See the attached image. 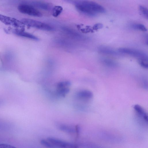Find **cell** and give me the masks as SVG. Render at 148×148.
<instances>
[{"label":"cell","mask_w":148,"mask_h":148,"mask_svg":"<svg viewBox=\"0 0 148 148\" xmlns=\"http://www.w3.org/2000/svg\"><path fill=\"white\" fill-rule=\"evenodd\" d=\"M139 63L140 65L143 68L147 69L148 63L147 59H143L138 60Z\"/></svg>","instance_id":"19"},{"label":"cell","mask_w":148,"mask_h":148,"mask_svg":"<svg viewBox=\"0 0 148 148\" xmlns=\"http://www.w3.org/2000/svg\"><path fill=\"white\" fill-rule=\"evenodd\" d=\"M119 53L127 54L136 57L138 60L148 59V56L147 53L141 50L130 48L122 47L118 49Z\"/></svg>","instance_id":"4"},{"label":"cell","mask_w":148,"mask_h":148,"mask_svg":"<svg viewBox=\"0 0 148 148\" xmlns=\"http://www.w3.org/2000/svg\"><path fill=\"white\" fill-rule=\"evenodd\" d=\"M135 112L140 117L145 121H147V115L143 108L139 105H135L133 107Z\"/></svg>","instance_id":"10"},{"label":"cell","mask_w":148,"mask_h":148,"mask_svg":"<svg viewBox=\"0 0 148 148\" xmlns=\"http://www.w3.org/2000/svg\"><path fill=\"white\" fill-rule=\"evenodd\" d=\"M47 140L57 148H79L76 144L54 138L49 137Z\"/></svg>","instance_id":"5"},{"label":"cell","mask_w":148,"mask_h":148,"mask_svg":"<svg viewBox=\"0 0 148 148\" xmlns=\"http://www.w3.org/2000/svg\"><path fill=\"white\" fill-rule=\"evenodd\" d=\"M71 83L65 81L59 82L57 85L56 93L58 96L64 97L69 92Z\"/></svg>","instance_id":"6"},{"label":"cell","mask_w":148,"mask_h":148,"mask_svg":"<svg viewBox=\"0 0 148 148\" xmlns=\"http://www.w3.org/2000/svg\"><path fill=\"white\" fill-rule=\"evenodd\" d=\"M76 96L78 99L86 101L91 99L93 96V94L90 91L84 90L78 92Z\"/></svg>","instance_id":"9"},{"label":"cell","mask_w":148,"mask_h":148,"mask_svg":"<svg viewBox=\"0 0 148 148\" xmlns=\"http://www.w3.org/2000/svg\"><path fill=\"white\" fill-rule=\"evenodd\" d=\"M98 51L101 53L110 55H116L117 51L107 46H101L98 48Z\"/></svg>","instance_id":"12"},{"label":"cell","mask_w":148,"mask_h":148,"mask_svg":"<svg viewBox=\"0 0 148 148\" xmlns=\"http://www.w3.org/2000/svg\"><path fill=\"white\" fill-rule=\"evenodd\" d=\"M0 148H17L13 146L5 144H0Z\"/></svg>","instance_id":"21"},{"label":"cell","mask_w":148,"mask_h":148,"mask_svg":"<svg viewBox=\"0 0 148 148\" xmlns=\"http://www.w3.org/2000/svg\"><path fill=\"white\" fill-rule=\"evenodd\" d=\"M13 32L14 34L19 36L25 37L36 41L39 40L38 38L36 36L28 32H24L23 30L16 29L14 30Z\"/></svg>","instance_id":"11"},{"label":"cell","mask_w":148,"mask_h":148,"mask_svg":"<svg viewBox=\"0 0 148 148\" xmlns=\"http://www.w3.org/2000/svg\"><path fill=\"white\" fill-rule=\"evenodd\" d=\"M145 43L147 45L148 44V36L147 35H146L145 36Z\"/></svg>","instance_id":"23"},{"label":"cell","mask_w":148,"mask_h":148,"mask_svg":"<svg viewBox=\"0 0 148 148\" xmlns=\"http://www.w3.org/2000/svg\"><path fill=\"white\" fill-rule=\"evenodd\" d=\"M35 8L40 9L46 11H49L51 10V6L50 3L41 1H32L27 3Z\"/></svg>","instance_id":"8"},{"label":"cell","mask_w":148,"mask_h":148,"mask_svg":"<svg viewBox=\"0 0 148 148\" xmlns=\"http://www.w3.org/2000/svg\"><path fill=\"white\" fill-rule=\"evenodd\" d=\"M0 21L6 25H12L17 28H24L23 23L14 18L0 14Z\"/></svg>","instance_id":"7"},{"label":"cell","mask_w":148,"mask_h":148,"mask_svg":"<svg viewBox=\"0 0 148 148\" xmlns=\"http://www.w3.org/2000/svg\"><path fill=\"white\" fill-rule=\"evenodd\" d=\"M21 21L24 25L46 31H53L54 28L50 25L42 22L28 18H23Z\"/></svg>","instance_id":"2"},{"label":"cell","mask_w":148,"mask_h":148,"mask_svg":"<svg viewBox=\"0 0 148 148\" xmlns=\"http://www.w3.org/2000/svg\"><path fill=\"white\" fill-rule=\"evenodd\" d=\"M75 132L77 133V134H78L79 131V126L76 125L75 128Z\"/></svg>","instance_id":"22"},{"label":"cell","mask_w":148,"mask_h":148,"mask_svg":"<svg viewBox=\"0 0 148 148\" xmlns=\"http://www.w3.org/2000/svg\"><path fill=\"white\" fill-rule=\"evenodd\" d=\"M103 27V25L101 23L95 24L93 27V29L94 30H97L102 28Z\"/></svg>","instance_id":"20"},{"label":"cell","mask_w":148,"mask_h":148,"mask_svg":"<svg viewBox=\"0 0 148 148\" xmlns=\"http://www.w3.org/2000/svg\"><path fill=\"white\" fill-rule=\"evenodd\" d=\"M139 10L141 14L145 18H148V10L147 8L143 6L140 5L139 7Z\"/></svg>","instance_id":"18"},{"label":"cell","mask_w":148,"mask_h":148,"mask_svg":"<svg viewBox=\"0 0 148 148\" xmlns=\"http://www.w3.org/2000/svg\"><path fill=\"white\" fill-rule=\"evenodd\" d=\"M102 63L106 66L110 67H115L117 66V63L114 61L108 58L102 59Z\"/></svg>","instance_id":"14"},{"label":"cell","mask_w":148,"mask_h":148,"mask_svg":"<svg viewBox=\"0 0 148 148\" xmlns=\"http://www.w3.org/2000/svg\"><path fill=\"white\" fill-rule=\"evenodd\" d=\"M132 28L136 30H138L143 32H146L147 30L146 27L143 25L141 23H136L133 24Z\"/></svg>","instance_id":"17"},{"label":"cell","mask_w":148,"mask_h":148,"mask_svg":"<svg viewBox=\"0 0 148 148\" xmlns=\"http://www.w3.org/2000/svg\"><path fill=\"white\" fill-rule=\"evenodd\" d=\"M18 9L21 13L31 16L40 17L42 15V13L37 9L27 3L20 4Z\"/></svg>","instance_id":"3"},{"label":"cell","mask_w":148,"mask_h":148,"mask_svg":"<svg viewBox=\"0 0 148 148\" xmlns=\"http://www.w3.org/2000/svg\"><path fill=\"white\" fill-rule=\"evenodd\" d=\"M63 8L60 6H56L52 10V14L53 16L57 17L59 16L62 13Z\"/></svg>","instance_id":"15"},{"label":"cell","mask_w":148,"mask_h":148,"mask_svg":"<svg viewBox=\"0 0 148 148\" xmlns=\"http://www.w3.org/2000/svg\"><path fill=\"white\" fill-rule=\"evenodd\" d=\"M40 143L42 145L47 148H57L47 139H42L40 140Z\"/></svg>","instance_id":"16"},{"label":"cell","mask_w":148,"mask_h":148,"mask_svg":"<svg viewBox=\"0 0 148 148\" xmlns=\"http://www.w3.org/2000/svg\"><path fill=\"white\" fill-rule=\"evenodd\" d=\"M61 130L69 134H73L75 132V128L65 124H61L58 126Z\"/></svg>","instance_id":"13"},{"label":"cell","mask_w":148,"mask_h":148,"mask_svg":"<svg viewBox=\"0 0 148 148\" xmlns=\"http://www.w3.org/2000/svg\"><path fill=\"white\" fill-rule=\"evenodd\" d=\"M76 9L81 13L88 16H94L98 13H105L106 11L99 4L86 0L75 1L74 2Z\"/></svg>","instance_id":"1"}]
</instances>
